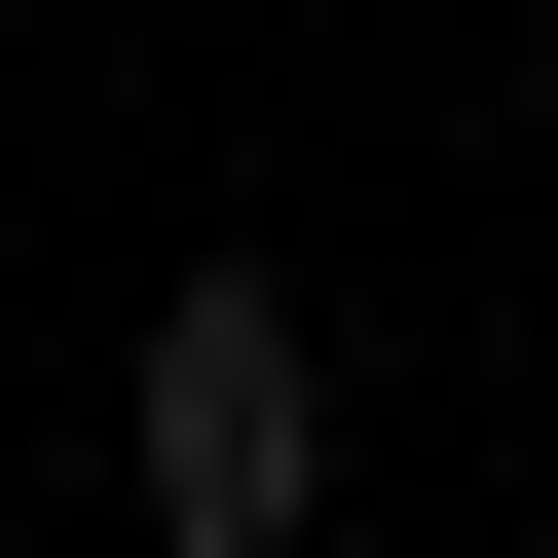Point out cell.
Here are the masks:
<instances>
[{
	"label": "cell",
	"instance_id": "obj_1",
	"mask_svg": "<svg viewBox=\"0 0 558 558\" xmlns=\"http://www.w3.org/2000/svg\"><path fill=\"white\" fill-rule=\"evenodd\" d=\"M112 447H149V558H336V336H299V260H186L112 336Z\"/></svg>",
	"mask_w": 558,
	"mask_h": 558
}]
</instances>
